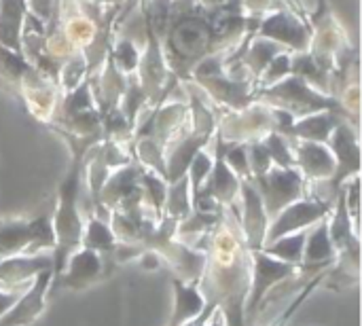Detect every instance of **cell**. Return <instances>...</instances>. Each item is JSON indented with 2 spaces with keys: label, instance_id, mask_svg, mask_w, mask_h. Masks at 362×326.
<instances>
[{
  "label": "cell",
  "instance_id": "1",
  "mask_svg": "<svg viewBox=\"0 0 362 326\" xmlns=\"http://www.w3.org/2000/svg\"><path fill=\"white\" fill-rule=\"evenodd\" d=\"M142 6L176 83H187L210 57L233 53L255 36L261 21L244 0L218 6H204L197 0H142Z\"/></svg>",
  "mask_w": 362,
  "mask_h": 326
},
{
  "label": "cell",
  "instance_id": "2",
  "mask_svg": "<svg viewBox=\"0 0 362 326\" xmlns=\"http://www.w3.org/2000/svg\"><path fill=\"white\" fill-rule=\"evenodd\" d=\"M0 87L15 93L30 117L47 127L51 125L62 102L59 87L21 51L4 45H0Z\"/></svg>",
  "mask_w": 362,
  "mask_h": 326
},
{
  "label": "cell",
  "instance_id": "3",
  "mask_svg": "<svg viewBox=\"0 0 362 326\" xmlns=\"http://www.w3.org/2000/svg\"><path fill=\"white\" fill-rule=\"evenodd\" d=\"M72 161L68 165L66 178L62 180L57 189V206L51 212V227H53V278L55 280L64 267L70 255H74L81 248V238H83V227L85 219L78 210V195H81V180H83V161L87 155V149H70Z\"/></svg>",
  "mask_w": 362,
  "mask_h": 326
},
{
  "label": "cell",
  "instance_id": "4",
  "mask_svg": "<svg viewBox=\"0 0 362 326\" xmlns=\"http://www.w3.org/2000/svg\"><path fill=\"white\" fill-rule=\"evenodd\" d=\"M255 100L274 110L288 115L291 119H299V117L314 115L320 110H331V112L339 115L344 121H348L350 125H354L346 106L337 98H331V95L314 89L305 78H301L299 74H293V72L288 76H284L282 81H278L265 89H259L255 93ZM354 127L358 129V125H354Z\"/></svg>",
  "mask_w": 362,
  "mask_h": 326
},
{
  "label": "cell",
  "instance_id": "5",
  "mask_svg": "<svg viewBox=\"0 0 362 326\" xmlns=\"http://www.w3.org/2000/svg\"><path fill=\"white\" fill-rule=\"evenodd\" d=\"M278 129V115L274 108L250 102L240 110L216 112V132L225 142H257L263 140L267 134Z\"/></svg>",
  "mask_w": 362,
  "mask_h": 326
},
{
  "label": "cell",
  "instance_id": "6",
  "mask_svg": "<svg viewBox=\"0 0 362 326\" xmlns=\"http://www.w3.org/2000/svg\"><path fill=\"white\" fill-rule=\"evenodd\" d=\"M55 238L51 227V212L32 221H2L0 223V259L19 255H38L42 248L53 250Z\"/></svg>",
  "mask_w": 362,
  "mask_h": 326
},
{
  "label": "cell",
  "instance_id": "7",
  "mask_svg": "<svg viewBox=\"0 0 362 326\" xmlns=\"http://www.w3.org/2000/svg\"><path fill=\"white\" fill-rule=\"evenodd\" d=\"M250 182L261 195V202L269 221L278 216L293 202L305 197V180L297 168L272 165L267 172L252 176Z\"/></svg>",
  "mask_w": 362,
  "mask_h": 326
},
{
  "label": "cell",
  "instance_id": "8",
  "mask_svg": "<svg viewBox=\"0 0 362 326\" xmlns=\"http://www.w3.org/2000/svg\"><path fill=\"white\" fill-rule=\"evenodd\" d=\"M255 36L269 38L282 45L291 53H301V51H308L310 38H312V25L308 19L299 17L288 6H278L261 17Z\"/></svg>",
  "mask_w": 362,
  "mask_h": 326
},
{
  "label": "cell",
  "instance_id": "9",
  "mask_svg": "<svg viewBox=\"0 0 362 326\" xmlns=\"http://www.w3.org/2000/svg\"><path fill=\"white\" fill-rule=\"evenodd\" d=\"M250 261H252V286H250V293L246 295L248 303H246L244 314L252 320L259 312V305L267 297V291L293 278L299 272V267L288 265L276 257H269L263 250H250Z\"/></svg>",
  "mask_w": 362,
  "mask_h": 326
},
{
  "label": "cell",
  "instance_id": "10",
  "mask_svg": "<svg viewBox=\"0 0 362 326\" xmlns=\"http://www.w3.org/2000/svg\"><path fill=\"white\" fill-rule=\"evenodd\" d=\"M333 210L331 204H325L320 199L314 197H301L297 202H293L291 206H286L278 216H274L267 225L265 231V244H272L274 240L295 233V231H303L310 229L312 225H316L318 221H322L325 216H329Z\"/></svg>",
  "mask_w": 362,
  "mask_h": 326
},
{
  "label": "cell",
  "instance_id": "11",
  "mask_svg": "<svg viewBox=\"0 0 362 326\" xmlns=\"http://www.w3.org/2000/svg\"><path fill=\"white\" fill-rule=\"evenodd\" d=\"M327 146L331 149L333 157H335V176H333V189L339 193L341 187L358 176L361 172V146H358V129L354 125H350L348 121H339L337 127L333 129Z\"/></svg>",
  "mask_w": 362,
  "mask_h": 326
},
{
  "label": "cell",
  "instance_id": "12",
  "mask_svg": "<svg viewBox=\"0 0 362 326\" xmlns=\"http://www.w3.org/2000/svg\"><path fill=\"white\" fill-rule=\"evenodd\" d=\"M51 269H42L34 276V282L25 295H21L2 316L0 326H25L32 325L45 310V297L51 289Z\"/></svg>",
  "mask_w": 362,
  "mask_h": 326
},
{
  "label": "cell",
  "instance_id": "13",
  "mask_svg": "<svg viewBox=\"0 0 362 326\" xmlns=\"http://www.w3.org/2000/svg\"><path fill=\"white\" fill-rule=\"evenodd\" d=\"M242 199V216H240V225L244 231V240L246 246L250 250H261L263 242H265V231L269 225V219L265 214L261 195L257 193L255 185L250 182V178H244L240 185V197Z\"/></svg>",
  "mask_w": 362,
  "mask_h": 326
},
{
  "label": "cell",
  "instance_id": "14",
  "mask_svg": "<svg viewBox=\"0 0 362 326\" xmlns=\"http://www.w3.org/2000/svg\"><path fill=\"white\" fill-rule=\"evenodd\" d=\"M102 276H106V269L100 255L89 248H78L74 255H70L64 272L55 280H51V284H59L66 289H85L98 282Z\"/></svg>",
  "mask_w": 362,
  "mask_h": 326
},
{
  "label": "cell",
  "instance_id": "15",
  "mask_svg": "<svg viewBox=\"0 0 362 326\" xmlns=\"http://www.w3.org/2000/svg\"><path fill=\"white\" fill-rule=\"evenodd\" d=\"M339 121H344L339 115H335L331 110H320V112H314V115L293 119L278 134H282L286 138H295V140H310V142L327 144Z\"/></svg>",
  "mask_w": 362,
  "mask_h": 326
},
{
  "label": "cell",
  "instance_id": "16",
  "mask_svg": "<svg viewBox=\"0 0 362 326\" xmlns=\"http://www.w3.org/2000/svg\"><path fill=\"white\" fill-rule=\"evenodd\" d=\"M28 15L23 0H0V45L21 51V28Z\"/></svg>",
  "mask_w": 362,
  "mask_h": 326
},
{
  "label": "cell",
  "instance_id": "17",
  "mask_svg": "<svg viewBox=\"0 0 362 326\" xmlns=\"http://www.w3.org/2000/svg\"><path fill=\"white\" fill-rule=\"evenodd\" d=\"M199 282L193 284H185L182 280H174V291H176V305L172 312V318L168 326H182L185 322H189L191 318H195L204 308H206V299L204 295L197 291Z\"/></svg>",
  "mask_w": 362,
  "mask_h": 326
},
{
  "label": "cell",
  "instance_id": "18",
  "mask_svg": "<svg viewBox=\"0 0 362 326\" xmlns=\"http://www.w3.org/2000/svg\"><path fill=\"white\" fill-rule=\"evenodd\" d=\"M117 238L110 229V225L102 219H98L95 214H89L85 219V227H83V238H81V248H89L102 255H115L117 248ZM115 261V259H112Z\"/></svg>",
  "mask_w": 362,
  "mask_h": 326
},
{
  "label": "cell",
  "instance_id": "19",
  "mask_svg": "<svg viewBox=\"0 0 362 326\" xmlns=\"http://www.w3.org/2000/svg\"><path fill=\"white\" fill-rule=\"evenodd\" d=\"M305 238H308V229L303 231H295L288 235H282L278 240H274L272 244H265L261 250L267 252L269 257H276L288 265L299 267L303 261V248H305Z\"/></svg>",
  "mask_w": 362,
  "mask_h": 326
},
{
  "label": "cell",
  "instance_id": "20",
  "mask_svg": "<svg viewBox=\"0 0 362 326\" xmlns=\"http://www.w3.org/2000/svg\"><path fill=\"white\" fill-rule=\"evenodd\" d=\"M225 161L238 174V178H242V180L250 178L246 144H242V142H225Z\"/></svg>",
  "mask_w": 362,
  "mask_h": 326
},
{
  "label": "cell",
  "instance_id": "21",
  "mask_svg": "<svg viewBox=\"0 0 362 326\" xmlns=\"http://www.w3.org/2000/svg\"><path fill=\"white\" fill-rule=\"evenodd\" d=\"M25 8L30 15H34L40 21H47L49 13H51V0H23Z\"/></svg>",
  "mask_w": 362,
  "mask_h": 326
},
{
  "label": "cell",
  "instance_id": "22",
  "mask_svg": "<svg viewBox=\"0 0 362 326\" xmlns=\"http://www.w3.org/2000/svg\"><path fill=\"white\" fill-rule=\"evenodd\" d=\"M13 289H15V286H13ZM13 289H8L6 293H2V291H0V316H2V314H4V312H6L15 301H17V299H19V293H15ZM21 295H23V293H21Z\"/></svg>",
  "mask_w": 362,
  "mask_h": 326
},
{
  "label": "cell",
  "instance_id": "23",
  "mask_svg": "<svg viewBox=\"0 0 362 326\" xmlns=\"http://www.w3.org/2000/svg\"><path fill=\"white\" fill-rule=\"evenodd\" d=\"M87 2H91L95 6H110V4H121L125 0H87Z\"/></svg>",
  "mask_w": 362,
  "mask_h": 326
},
{
  "label": "cell",
  "instance_id": "24",
  "mask_svg": "<svg viewBox=\"0 0 362 326\" xmlns=\"http://www.w3.org/2000/svg\"><path fill=\"white\" fill-rule=\"evenodd\" d=\"M199 4H204V6H218V4H225V2H229V0H197Z\"/></svg>",
  "mask_w": 362,
  "mask_h": 326
},
{
  "label": "cell",
  "instance_id": "25",
  "mask_svg": "<svg viewBox=\"0 0 362 326\" xmlns=\"http://www.w3.org/2000/svg\"><path fill=\"white\" fill-rule=\"evenodd\" d=\"M312 2H314V0H303V4H305V11H308V13L314 8V4H312Z\"/></svg>",
  "mask_w": 362,
  "mask_h": 326
},
{
  "label": "cell",
  "instance_id": "26",
  "mask_svg": "<svg viewBox=\"0 0 362 326\" xmlns=\"http://www.w3.org/2000/svg\"><path fill=\"white\" fill-rule=\"evenodd\" d=\"M206 326H221V322H212V325L208 322V325H206Z\"/></svg>",
  "mask_w": 362,
  "mask_h": 326
}]
</instances>
